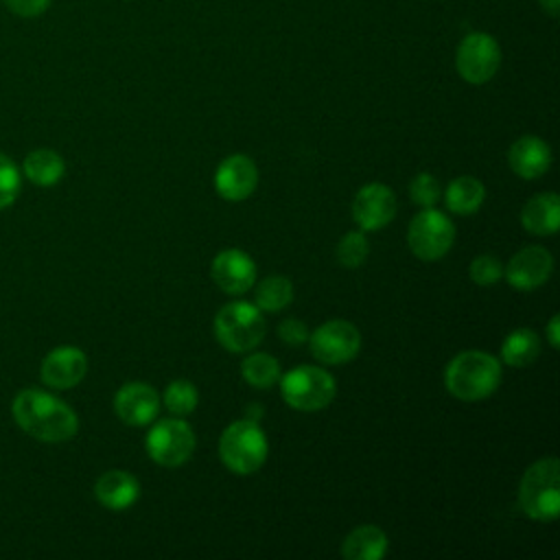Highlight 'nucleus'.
<instances>
[{"label": "nucleus", "instance_id": "nucleus-1", "mask_svg": "<svg viewBox=\"0 0 560 560\" xmlns=\"http://www.w3.org/2000/svg\"><path fill=\"white\" fill-rule=\"evenodd\" d=\"M15 422L35 440L66 442L79 429L77 413L57 396L42 389H24L13 400Z\"/></svg>", "mask_w": 560, "mask_h": 560}, {"label": "nucleus", "instance_id": "nucleus-2", "mask_svg": "<svg viewBox=\"0 0 560 560\" xmlns=\"http://www.w3.org/2000/svg\"><path fill=\"white\" fill-rule=\"evenodd\" d=\"M501 383V363L481 350H466L453 357L444 370L446 389L466 402L488 398Z\"/></svg>", "mask_w": 560, "mask_h": 560}, {"label": "nucleus", "instance_id": "nucleus-3", "mask_svg": "<svg viewBox=\"0 0 560 560\" xmlns=\"http://www.w3.org/2000/svg\"><path fill=\"white\" fill-rule=\"evenodd\" d=\"M518 508L534 521L560 514V464L556 457L534 462L518 483Z\"/></svg>", "mask_w": 560, "mask_h": 560}, {"label": "nucleus", "instance_id": "nucleus-4", "mask_svg": "<svg viewBox=\"0 0 560 560\" xmlns=\"http://www.w3.org/2000/svg\"><path fill=\"white\" fill-rule=\"evenodd\" d=\"M269 453L267 435L256 420H236L223 429L219 440L221 462L236 475L256 472Z\"/></svg>", "mask_w": 560, "mask_h": 560}, {"label": "nucleus", "instance_id": "nucleus-5", "mask_svg": "<svg viewBox=\"0 0 560 560\" xmlns=\"http://www.w3.org/2000/svg\"><path fill=\"white\" fill-rule=\"evenodd\" d=\"M214 335L230 352L254 350L265 337L260 308L249 302H230L214 317Z\"/></svg>", "mask_w": 560, "mask_h": 560}, {"label": "nucleus", "instance_id": "nucleus-6", "mask_svg": "<svg viewBox=\"0 0 560 560\" xmlns=\"http://www.w3.org/2000/svg\"><path fill=\"white\" fill-rule=\"evenodd\" d=\"M282 398L298 411H317L332 402L337 385L332 374L315 365H298L280 381Z\"/></svg>", "mask_w": 560, "mask_h": 560}, {"label": "nucleus", "instance_id": "nucleus-7", "mask_svg": "<svg viewBox=\"0 0 560 560\" xmlns=\"http://www.w3.org/2000/svg\"><path fill=\"white\" fill-rule=\"evenodd\" d=\"M455 241V228L453 221L435 210L433 206L420 210L407 230V243L409 249L420 258V260H438L442 258Z\"/></svg>", "mask_w": 560, "mask_h": 560}, {"label": "nucleus", "instance_id": "nucleus-8", "mask_svg": "<svg viewBox=\"0 0 560 560\" xmlns=\"http://www.w3.org/2000/svg\"><path fill=\"white\" fill-rule=\"evenodd\" d=\"M501 66V48L488 33H468L455 52V68L466 83L481 85L490 81Z\"/></svg>", "mask_w": 560, "mask_h": 560}, {"label": "nucleus", "instance_id": "nucleus-9", "mask_svg": "<svg viewBox=\"0 0 560 560\" xmlns=\"http://www.w3.org/2000/svg\"><path fill=\"white\" fill-rule=\"evenodd\" d=\"M195 451V433L177 418L160 420L147 435V453L160 466H182Z\"/></svg>", "mask_w": 560, "mask_h": 560}, {"label": "nucleus", "instance_id": "nucleus-10", "mask_svg": "<svg viewBox=\"0 0 560 560\" xmlns=\"http://www.w3.org/2000/svg\"><path fill=\"white\" fill-rule=\"evenodd\" d=\"M308 346L317 361L337 365L357 357L361 348V332L346 319H330L308 332Z\"/></svg>", "mask_w": 560, "mask_h": 560}, {"label": "nucleus", "instance_id": "nucleus-11", "mask_svg": "<svg viewBox=\"0 0 560 560\" xmlns=\"http://www.w3.org/2000/svg\"><path fill=\"white\" fill-rule=\"evenodd\" d=\"M396 214V195L385 184H365L352 201V219L365 232L385 228Z\"/></svg>", "mask_w": 560, "mask_h": 560}, {"label": "nucleus", "instance_id": "nucleus-12", "mask_svg": "<svg viewBox=\"0 0 560 560\" xmlns=\"http://www.w3.org/2000/svg\"><path fill=\"white\" fill-rule=\"evenodd\" d=\"M551 271H553L551 254L540 245H529L510 258L508 267L503 269V276L514 289L532 291L545 284Z\"/></svg>", "mask_w": 560, "mask_h": 560}, {"label": "nucleus", "instance_id": "nucleus-13", "mask_svg": "<svg viewBox=\"0 0 560 560\" xmlns=\"http://www.w3.org/2000/svg\"><path fill=\"white\" fill-rule=\"evenodd\" d=\"M210 276L221 291L230 295H241L252 289L256 280V265L252 256L243 249H223L214 256L210 265Z\"/></svg>", "mask_w": 560, "mask_h": 560}, {"label": "nucleus", "instance_id": "nucleus-14", "mask_svg": "<svg viewBox=\"0 0 560 560\" xmlns=\"http://www.w3.org/2000/svg\"><path fill=\"white\" fill-rule=\"evenodd\" d=\"M256 184H258V168L243 153H234L225 158L214 173V188L228 201L247 199L254 192Z\"/></svg>", "mask_w": 560, "mask_h": 560}, {"label": "nucleus", "instance_id": "nucleus-15", "mask_svg": "<svg viewBox=\"0 0 560 560\" xmlns=\"http://www.w3.org/2000/svg\"><path fill=\"white\" fill-rule=\"evenodd\" d=\"M114 409L116 416L131 424V427H144L155 420L160 409L158 392L147 383H127L122 385L114 396Z\"/></svg>", "mask_w": 560, "mask_h": 560}, {"label": "nucleus", "instance_id": "nucleus-16", "mask_svg": "<svg viewBox=\"0 0 560 560\" xmlns=\"http://www.w3.org/2000/svg\"><path fill=\"white\" fill-rule=\"evenodd\" d=\"M88 370V359L77 346H59L42 361V381L55 389L74 387Z\"/></svg>", "mask_w": 560, "mask_h": 560}, {"label": "nucleus", "instance_id": "nucleus-17", "mask_svg": "<svg viewBox=\"0 0 560 560\" xmlns=\"http://www.w3.org/2000/svg\"><path fill=\"white\" fill-rule=\"evenodd\" d=\"M510 168L523 179H536L551 164V149L538 136H521L508 151Z\"/></svg>", "mask_w": 560, "mask_h": 560}, {"label": "nucleus", "instance_id": "nucleus-18", "mask_svg": "<svg viewBox=\"0 0 560 560\" xmlns=\"http://www.w3.org/2000/svg\"><path fill=\"white\" fill-rule=\"evenodd\" d=\"M94 494L107 510H127L140 497L138 479L127 470H107L94 483Z\"/></svg>", "mask_w": 560, "mask_h": 560}, {"label": "nucleus", "instance_id": "nucleus-19", "mask_svg": "<svg viewBox=\"0 0 560 560\" xmlns=\"http://www.w3.org/2000/svg\"><path fill=\"white\" fill-rule=\"evenodd\" d=\"M521 223L527 232L538 236L556 234L560 228V199L556 192H540L532 197L521 210Z\"/></svg>", "mask_w": 560, "mask_h": 560}, {"label": "nucleus", "instance_id": "nucleus-20", "mask_svg": "<svg viewBox=\"0 0 560 560\" xmlns=\"http://www.w3.org/2000/svg\"><path fill=\"white\" fill-rule=\"evenodd\" d=\"M387 553V536L376 525H359L341 542V556L348 560H378Z\"/></svg>", "mask_w": 560, "mask_h": 560}, {"label": "nucleus", "instance_id": "nucleus-21", "mask_svg": "<svg viewBox=\"0 0 560 560\" xmlns=\"http://www.w3.org/2000/svg\"><path fill=\"white\" fill-rule=\"evenodd\" d=\"M486 199V188L477 177L464 175L448 184L446 188V206L455 214H472L481 208Z\"/></svg>", "mask_w": 560, "mask_h": 560}, {"label": "nucleus", "instance_id": "nucleus-22", "mask_svg": "<svg viewBox=\"0 0 560 560\" xmlns=\"http://www.w3.org/2000/svg\"><path fill=\"white\" fill-rule=\"evenodd\" d=\"M66 164L52 149L31 151L24 160V175L37 186H52L63 177Z\"/></svg>", "mask_w": 560, "mask_h": 560}, {"label": "nucleus", "instance_id": "nucleus-23", "mask_svg": "<svg viewBox=\"0 0 560 560\" xmlns=\"http://www.w3.org/2000/svg\"><path fill=\"white\" fill-rule=\"evenodd\" d=\"M540 354V339L532 328L512 330L501 346V357L512 368H525Z\"/></svg>", "mask_w": 560, "mask_h": 560}, {"label": "nucleus", "instance_id": "nucleus-24", "mask_svg": "<svg viewBox=\"0 0 560 560\" xmlns=\"http://www.w3.org/2000/svg\"><path fill=\"white\" fill-rule=\"evenodd\" d=\"M243 378L258 389H269L280 381V363L267 352H252L241 363Z\"/></svg>", "mask_w": 560, "mask_h": 560}, {"label": "nucleus", "instance_id": "nucleus-25", "mask_svg": "<svg viewBox=\"0 0 560 560\" xmlns=\"http://www.w3.org/2000/svg\"><path fill=\"white\" fill-rule=\"evenodd\" d=\"M293 300V284L287 276H267L256 287V306L262 311H280Z\"/></svg>", "mask_w": 560, "mask_h": 560}, {"label": "nucleus", "instance_id": "nucleus-26", "mask_svg": "<svg viewBox=\"0 0 560 560\" xmlns=\"http://www.w3.org/2000/svg\"><path fill=\"white\" fill-rule=\"evenodd\" d=\"M164 405L171 413L175 416H186L190 413L195 407H197V400H199V394L195 389V385L190 381H184V378H177V381H171L164 389Z\"/></svg>", "mask_w": 560, "mask_h": 560}, {"label": "nucleus", "instance_id": "nucleus-27", "mask_svg": "<svg viewBox=\"0 0 560 560\" xmlns=\"http://www.w3.org/2000/svg\"><path fill=\"white\" fill-rule=\"evenodd\" d=\"M368 238L363 236V232H348L343 234V238L337 243V260L339 265L354 269L359 265H363V260L368 258Z\"/></svg>", "mask_w": 560, "mask_h": 560}, {"label": "nucleus", "instance_id": "nucleus-28", "mask_svg": "<svg viewBox=\"0 0 560 560\" xmlns=\"http://www.w3.org/2000/svg\"><path fill=\"white\" fill-rule=\"evenodd\" d=\"M470 280L475 284H481V287H488V284H494L503 278V265L497 256H490V254H481L477 256L472 262H470Z\"/></svg>", "mask_w": 560, "mask_h": 560}, {"label": "nucleus", "instance_id": "nucleus-29", "mask_svg": "<svg viewBox=\"0 0 560 560\" xmlns=\"http://www.w3.org/2000/svg\"><path fill=\"white\" fill-rule=\"evenodd\" d=\"M409 197L418 206H433L440 199V182L431 173H418L409 184Z\"/></svg>", "mask_w": 560, "mask_h": 560}, {"label": "nucleus", "instance_id": "nucleus-30", "mask_svg": "<svg viewBox=\"0 0 560 560\" xmlns=\"http://www.w3.org/2000/svg\"><path fill=\"white\" fill-rule=\"evenodd\" d=\"M18 192H20V171L7 155L0 153V208L11 206Z\"/></svg>", "mask_w": 560, "mask_h": 560}, {"label": "nucleus", "instance_id": "nucleus-31", "mask_svg": "<svg viewBox=\"0 0 560 560\" xmlns=\"http://www.w3.org/2000/svg\"><path fill=\"white\" fill-rule=\"evenodd\" d=\"M278 337L289 343V346H300L304 341H308V328L304 322L295 319V317H287L284 322H280L278 326Z\"/></svg>", "mask_w": 560, "mask_h": 560}, {"label": "nucleus", "instance_id": "nucleus-32", "mask_svg": "<svg viewBox=\"0 0 560 560\" xmlns=\"http://www.w3.org/2000/svg\"><path fill=\"white\" fill-rule=\"evenodd\" d=\"M2 2L11 13L22 15V18L42 15L50 4V0H2Z\"/></svg>", "mask_w": 560, "mask_h": 560}, {"label": "nucleus", "instance_id": "nucleus-33", "mask_svg": "<svg viewBox=\"0 0 560 560\" xmlns=\"http://www.w3.org/2000/svg\"><path fill=\"white\" fill-rule=\"evenodd\" d=\"M547 339H549L551 348L560 346V317L558 315H553L547 324Z\"/></svg>", "mask_w": 560, "mask_h": 560}, {"label": "nucleus", "instance_id": "nucleus-34", "mask_svg": "<svg viewBox=\"0 0 560 560\" xmlns=\"http://www.w3.org/2000/svg\"><path fill=\"white\" fill-rule=\"evenodd\" d=\"M538 4L551 18H556L560 13V0H538Z\"/></svg>", "mask_w": 560, "mask_h": 560}]
</instances>
